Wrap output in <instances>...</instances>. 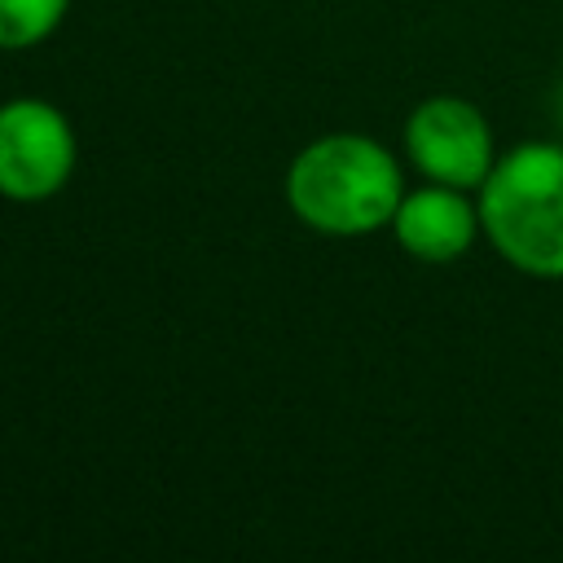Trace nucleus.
<instances>
[{
    "mask_svg": "<svg viewBox=\"0 0 563 563\" xmlns=\"http://www.w3.org/2000/svg\"><path fill=\"white\" fill-rule=\"evenodd\" d=\"M405 189L400 158L369 132H321L282 176L290 216L325 238H369L387 229Z\"/></svg>",
    "mask_w": 563,
    "mask_h": 563,
    "instance_id": "1",
    "label": "nucleus"
},
{
    "mask_svg": "<svg viewBox=\"0 0 563 563\" xmlns=\"http://www.w3.org/2000/svg\"><path fill=\"white\" fill-rule=\"evenodd\" d=\"M400 150H405V163L422 180H440L457 189H479L501 154L488 114L471 97H457V92L422 97L405 114Z\"/></svg>",
    "mask_w": 563,
    "mask_h": 563,
    "instance_id": "3",
    "label": "nucleus"
},
{
    "mask_svg": "<svg viewBox=\"0 0 563 563\" xmlns=\"http://www.w3.org/2000/svg\"><path fill=\"white\" fill-rule=\"evenodd\" d=\"M79 163L70 119L44 97L0 101V198L44 202L62 194Z\"/></svg>",
    "mask_w": 563,
    "mask_h": 563,
    "instance_id": "4",
    "label": "nucleus"
},
{
    "mask_svg": "<svg viewBox=\"0 0 563 563\" xmlns=\"http://www.w3.org/2000/svg\"><path fill=\"white\" fill-rule=\"evenodd\" d=\"M387 229L396 246L418 264H453L484 238L475 189H457L440 180H422L405 189Z\"/></svg>",
    "mask_w": 563,
    "mask_h": 563,
    "instance_id": "5",
    "label": "nucleus"
},
{
    "mask_svg": "<svg viewBox=\"0 0 563 563\" xmlns=\"http://www.w3.org/2000/svg\"><path fill=\"white\" fill-rule=\"evenodd\" d=\"M70 0H0V53L40 48L66 22Z\"/></svg>",
    "mask_w": 563,
    "mask_h": 563,
    "instance_id": "6",
    "label": "nucleus"
},
{
    "mask_svg": "<svg viewBox=\"0 0 563 563\" xmlns=\"http://www.w3.org/2000/svg\"><path fill=\"white\" fill-rule=\"evenodd\" d=\"M484 242L537 282H563V141H519L475 189Z\"/></svg>",
    "mask_w": 563,
    "mask_h": 563,
    "instance_id": "2",
    "label": "nucleus"
}]
</instances>
